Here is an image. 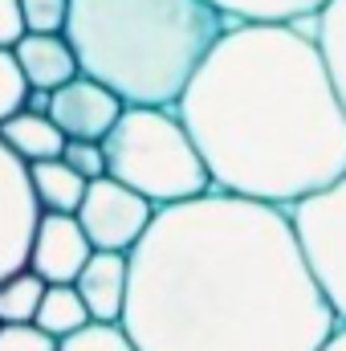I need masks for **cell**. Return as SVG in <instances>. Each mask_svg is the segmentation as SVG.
<instances>
[{"label": "cell", "instance_id": "1", "mask_svg": "<svg viewBox=\"0 0 346 351\" xmlns=\"http://www.w3.org/2000/svg\"><path fill=\"white\" fill-rule=\"evenodd\" d=\"M127 265L118 323L139 351H314L338 323L269 200L208 188L163 204Z\"/></svg>", "mask_w": 346, "mask_h": 351}, {"label": "cell", "instance_id": "2", "mask_svg": "<svg viewBox=\"0 0 346 351\" xmlns=\"http://www.w3.org/2000/svg\"><path fill=\"white\" fill-rule=\"evenodd\" d=\"M212 188L293 200L346 172V106L306 21H228L175 98Z\"/></svg>", "mask_w": 346, "mask_h": 351}, {"label": "cell", "instance_id": "3", "mask_svg": "<svg viewBox=\"0 0 346 351\" xmlns=\"http://www.w3.org/2000/svg\"><path fill=\"white\" fill-rule=\"evenodd\" d=\"M228 16L212 0H70L78 70L127 106H175Z\"/></svg>", "mask_w": 346, "mask_h": 351}, {"label": "cell", "instance_id": "4", "mask_svg": "<svg viewBox=\"0 0 346 351\" xmlns=\"http://www.w3.org/2000/svg\"><path fill=\"white\" fill-rule=\"evenodd\" d=\"M102 152L106 176L122 180L155 208L191 200L212 188V176L175 106H122L118 123L102 139Z\"/></svg>", "mask_w": 346, "mask_h": 351}, {"label": "cell", "instance_id": "5", "mask_svg": "<svg viewBox=\"0 0 346 351\" xmlns=\"http://www.w3.org/2000/svg\"><path fill=\"white\" fill-rule=\"evenodd\" d=\"M289 221L334 319H346V172L326 188L293 200Z\"/></svg>", "mask_w": 346, "mask_h": 351}, {"label": "cell", "instance_id": "6", "mask_svg": "<svg viewBox=\"0 0 346 351\" xmlns=\"http://www.w3.org/2000/svg\"><path fill=\"white\" fill-rule=\"evenodd\" d=\"M78 225L86 229L94 250H118L131 254V245L147 233L155 204L147 196H139L135 188H127L114 176H98L86 184V196L78 204Z\"/></svg>", "mask_w": 346, "mask_h": 351}, {"label": "cell", "instance_id": "7", "mask_svg": "<svg viewBox=\"0 0 346 351\" xmlns=\"http://www.w3.org/2000/svg\"><path fill=\"white\" fill-rule=\"evenodd\" d=\"M37 196L29 184V164L0 139V282L29 265V245L37 229Z\"/></svg>", "mask_w": 346, "mask_h": 351}, {"label": "cell", "instance_id": "8", "mask_svg": "<svg viewBox=\"0 0 346 351\" xmlns=\"http://www.w3.org/2000/svg\"><path fill=\"white\" fill-rule=\"evenodd\" d=\"M122 98L110 86L94 82L86 74H74L70 82L49 90V119L66 139H106V131L122 114Z\"/></svg>", "mask_w": 346, "mask_h": 351}, {"label": "cell", "instance_id": "9", "mask_svg": "<svg viewBox=\"0 0 346 351\" xmlns=\"http://www.w3.org/2000/svg\"><path fill=\"white\" fill-rule=\"evenodd\" d=\"M94 254L86 229L74 213H41L29 245V269L45 282H74L82 274L86 258Z\"/></svg>", "mask_w": 346, "mask_h": 351}, {"label": "cell", "instance_id": "10", "mask_svg": "<svg viewBox=\"0 0 346 351\" xmlns=\"http://www.w3.org/2000/svg\"><path fill=\"white\" fill-rule=\"evenodd\" d=\"M127 254L118 250H94L82 265V274L74 278L82 302H86L90 319L102 323H118L122 306H127Z\"/></svg>", "mask_w": 346, "mask_h": 351}, {"label": "cell", "instance_id": "11", "mask_svg": "<svg viewBox=\"0 0 346 351\" xmlns=\"http://www.w3.org/2000/svg\"><path fill=\"white\" fill-rule=\"evenodd\" d=\"M12 53H16V66L33 90H57L74 74H82L66 33H21Z\"/></svg>", "mask_w": 346, "mask_h": 351}, {"label": "cell", "instance_id": "12", "mask_svg": "<svg viewBox=\"0 0 346 351\" xmlns=\"http://www.w3.org/2000/svg\"><path fill=\"white\" fill-rule=\"evenodd\" d=\"M0 139H4L8 152L21 156L25 164L53 160V156H62V147H66V135L57 131V123H53L49 114H41V110H25V106L0 123Z\"/></svg>", "mask_w": 346, "mask_h": 351}, {"label": "cell", "instance_id": "13", "mask_svg": "<svg viewBox=\"0 0 346 351\" xmlns=\"http://www.w3.org/2000/svg\"><path fill=\"white\" fill-rule=\"evenodd\" d=\"M29 184H33V196H37L41 213H78L90 180L74 172L62 156H53V160L29 164Z\"/></svg>", "mask_w": 346, "mask_h": 351}, {"label": "cell", "instance_id": "14", "mask_svg": "<svg viewBox=\"0 0 346 351\" xmlns=\"http://www.w3.org/2000/svg\"><path fill=\"white\" fill-rule=\"evenodd\" d=\"M33 323L41 331H49L53 339H62V335L78 331L82 323H90V311H86V302H82V294H78V286L74 282H49L45 294H41V306H37Z\"/></svg>", "mask_w": 346, "mask_h": 351}, {"label": "cell", "instance_id": "15", "mask_svg": "<svg viewBox=\"0 0 346 351\" xmlns=\"http://www.w3.org/2000/svg\"><path fill=\"white\" fill-rule=\"evenodd\" d=\"M314 37L318 49L330 66V78L338 86V98L346 106V0H326L314 16Z\"/></svg>", "mask_w": 346, "mask_h": 351}, {"label": "cell", "instance_id": "16", "mask_svg": "<svg viewBox=\"0 0 346 351\" xmlns=\"http://www.w3.org/2000/svg\"><path fill=\"white\" fill-rule=\"evenodd\" d=\"M45 286L49 282L41 274H33L29 265H21L16 274H8L0 282V323H33Z\"/></svg>", "mask_w": 346, "mask_h": 351}, {"label": "cell", "instance_id": "17", "mask_svg": "<svg viewBox=\"0 0 346 351\" xmlns=\"http://www.w3.org/2000/svg\"><path fill=\"white\" fill-rule=\"evenodd\" d=\"M228 21H306L326 0H212Z\"/></svg>", "mask_w": 346, "mask_h": 351}, {"label": "cell", "instance_id": "18", "mask_svg": "<svg viewBox=\"0 0 346 351\" xmlns=\"http://www.w3.org/2000/svg\"><path fill=\"white\" fill-rule=\"evenodd\" d=\"M57 351H139L135 339L127 335L122 323H102V319H90L78 331L62 335L57 339Z\"/></svg>", "mask_w": 346, "mask_h": 351}, {"label": "cell", "instance_id": "19", "mask_svg": "<svg viewBox=\"0 0 346 351\" xmlns=\"http://www.w3.org/2000/svg\"><path fill=\"white\" fill-rule=\"evenodd\" d=\"M25 94H29V82L16 66V53L0 45V123L25 106Z\"/></svg>", "mask_w": 346, "mask_h": 351}, {"label": "cell", "instance_id": "20", "mask_svg": "<svg viewBox=\"0 0 346 351\" xmlns=\"http://www.w3.org/2000/svg\"><path fill=\"white\" fill-rule=\"evenodd\" d=\"M66 12H70V0H21L25 33H62Z\"/></svg>", "mask_w": 346, "mask_h": 351}, {"label": "cell", "instance_id": "21", "mask_svg": "<svg viewBox=\"0 0 346 351\" xmlns=\"http://www.w3.org/2000/svg\"><path fill=\"white\" fill-rule=\"evenodd\" d=\"M62 160L86 180L106 176V152H102V139H66L62 147Z\"/></svg>", "mask_w": 346, "mask_h": 351}, {"label": "cell", "instance_id": "22", "mask_svg": "<svg viewBox=\"0 0 346 351\" xmlns=\"http://www.w3.org/2000/svg\"><path fill=\"white\" fill-rule=\"evenodd\" d=\"M0 351H57V339L37 323H0Z\"/></svg>", "mask_w": 346, "mask_h": 351}, {"label": "cell", "instance_id": "23", "mask_svg": "<svg viewBox=\"0 0 346 351\" xmlns=\"http://www.w3.org/2000/svg\"><path fill=\"white\" fill-rule=\"evenodd\" d=\"M25 33V16H21V0H0V45L12 49Z\"/></svg>", "mask_w": 346, "mask_h": 351}, {"label": "cell", "instance_id": "24", "mask_svg": "<svg viewBox=\"0 0 346 351\" xmlns=\"http://www.w3.org/2000/svg\"><path fill=\"white\" fill-rule=\"evenodd\" d=\"M314 351H346V319H338V323L330 327V335H326Z\"/></svg>", "mask_w": 346, "mask_h": 351}, {"label": "cell", "instance_id": "25", "mask_svg": "<svg viewBox=\"0 0 346 351\" xmlns=\"http://www.w3.org/2000/svg\"><path fill=\"white\" fill-rule=\"evenodd\" d=\"M25 110H41V114H49V90H33L25 94Z\"/></svg>", "mask_w": 346, "mask_h": 351}]
</instances>
